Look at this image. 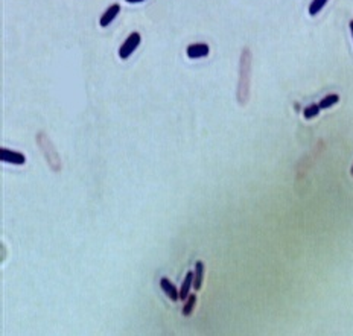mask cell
I'll return each mask as SVG.
<instances>
[{
	"label": "cell",
	"instance_id": "cell-1",
	"mask_svg": "<svg viewBox=\"0 0 353 336\" xmlns=\"http://www.w3.org/2000/svg\"><path fill=\"white\" fill-rule=\"evenodd\" d=\"M250 79H251V52L245 47L241 54L239 63V84H238V101L245 105L250 96Z\"/></svg>",
	"mask_w": 353,
	"mask_h": 336
},
{
	"label": "cell",
	"instance_id": "cell-2",
	"mask_svg": "<svg viewBox=\"0 0 353 336\" xmlns=\"http://www.w3.org/2000/svg\"><path fill=\"white\" fill-rule=\"evenodd\" d=\"M37 143L46 158V162L47 165L52 168V170H55V172H60L61 170V158L58 155V151L55 149L54 143L50 141V138L44 134V133H38L37 134Z\"/></svg>",
	"mask_w": 353,
	"mask_h": 336
},
{
	"label": "cell",
	"instance_id": "cell-3",
	"mask_svg": "<svg viewBox=\"0 0 353 336\" xmlns=\"http://www.w3.org/2000/svg\"><path fill=\"white\" fill-rule=\"evenodd\" d=\"M140 40H142V38H140V34H139V32L130 34L128 38L122 43V46H120V49H119V57H120L122 60H128V58L133 55V52L139 47Z\"/></svg>",
	"mask_w": 353,
	"mask_h": 336
},
{
	"label": "cell",
	"instance_id": "cell-4",
	"mask_svg": "<svg viewBox=\"0 0 353 336\" xmlns=\"http://www.w3.org/2000/svg\"><path fill=\"white\" fill-rule=\"evenodd\" d=\"M0 158H2V162H5V163H12V165H23V163L26 162V157H25L22 152L9 151V149H6V148L0 149Z\"/></svg>",
	"mask_w": 353,
	"mask_h": 336
},
{
	"label": "cell",
	"instance_id": "cell-5",
	"mask_svg": "<svg viewBox=\"0 0 353 336\" xmlns=\"http://www.w3.org/2000/svg\"><path fill=\"white\" fill-rule=\"evenodd\" d=\"M209 46L206 43H193L186 49V54L190 60H197V58H204L209 55Z\"/></svg>",
	"mask_w": 353,
	"mask_h": 336
},
{
	"label": "cell",
	"instance_id": "cell-6",
	"mask_svg": "<svg viewBox=\"0 0 353 336\" xmlns=\"http://www.w3.org/2000/svg\"><path fill=\"white\" fill-rule=\"evenodd\" d=\"M119 12H120V5H117V3L111 5L107 11H105V12L102 14L101 20H99V25H101L102 28H107V26L116 19Z\"/></svg>",
	"mask_w": 353,
	"mask_h": 336
},
{
	"label": "cell",
	"instance_id": "cell-7",
	"mask_svg": "<svg viewBox=\"0 0 353 336\" xmlns=\"http://www.w3.org/2000/svg\"><path fill=\"white\" fill-rule=\"evenodd\" d=\"M160 288L163 289V292L172 300V302H176V300L180 298V292L176 291V288L172 285L171 283V280L169 278H166V277H163L162 280H160Z\"/></svg>",
	"mask_w": 353,
	"mask_h": 336
},
{
	"label": "cell",
	"instance_id": "cell-8",
	"mask_svg": "<svg viewBox=\"0 0 353 336\" xmlns=\"http://www.w3.org/2000/svg\"><path fill=\"white\" fill-rule=\"evenodd\" d=\"M203 280H204V263L198 260L195 263V274H193V288H195V291L201 289Z\"/></svg>",
	"mask_w": 353,
	"mask_h": 336
},
{
	"label": "cell",
	"instance_id": "cell-9",
	"mask_svg": "<svg viewBox=\"0 0 353 336\" xmlns=\"http://www.w3.org/2000/svg\"><path fill=\"white\" fill-rule=\"evenodd\" d=\"M192 286H193V272L189 271V272L186 274V278L183 280L181 288H180V298H181V300H186V298L189 297V291H190Z\"/></svg>",
	"mask_w": 353,
	"mask_h": 336
},
{
	"label": "cell",
	"instance_id": "cell-10",
	"mask_svg": "<svg viewBox=\"0 0 353 336\" xmlns=\"http://www.w3.org/2000/svg\"><path fill=\"white\" fill-rule=\"evenodd\" d=\"M195 304H197V297H195V294H189V297L186 298V304H184V307H183V315L184 316H189V315H192V312H193V309H195Z\"/></svg>",
	"mask_w": 353,
	"mask_h": 336
},
{
	"label": "cell",
	"instance_id": "cell-11",
	"mask_svg": "<svg viewBox=\"0 0 353 336\" xmlns=\"http://www.w3.org/2000/svg\"><path fill=\"white\" fill-rule=\"evenodd\" d=\"M340 101V96L338 95H327V96H324L321 101H320V108H329V107H332V105H335Z\"/></svg>",
	"mask_w": 353,
	"mask_h": 336
},
{
	"label": "cell",
	"instance_id": "cell-12",
	"mask_svg": "<svg viewBox=\"0 0 353 336\" xmlns=\"http://www.w3.org/2000/svg\"><path fill=\"white\" fill-rule=\"evenodd\" d=\"M327 2H329V0H312V3L309 5V14L311 15H317L326 6Z\"/></svg>",
	"mask_w": 353,
	"mask_h": 336
},
{
	"label": "cell",
	"instance_id": "cell-13",
	"mask_svg": "<svg viewBox=\"0 0 353 336\" xmlns=\"http://www.w3.org/2000/svg\"><path fill=\"white\" fill-rule=\"evenodd\" d=\"M320 110H321L320 105L312 103V105H309V107H306V108L303 110V116H305V119H312V117H315V116H318Z\"/></svg>",
	"mask_w": 353,
	"mask_h": 336
},
{
	"label": "cell",
	"instance_id": "cell-14",
	"mask_svg": "<svg viewBox=\"0 0 353 336\" xmlns=\"http://www.w3.org/2000/svg\"><path fill=\"white\" fill-rule=\"evenodd\" d=\"M128 3H140V2H145V0H125Z\"/></svg>",
	"mask_w": 353,
	"mask_h": 336
},
{
	"label": "cell",
	"instance_id": "cell-15",
	"mask_svg": "<svg viewBox=\"0 0 353 336\" xmlns=\"http://www.w3.org/2000/svg\"><path fill=\"white\" fill-rule=\"evenodd\" d=\"M349 28H350V34H352V38H353V20L349 23Z\"/></svg>",
	"mask_w": 353,
	"mask_h": 336
},
{
	"label": "cell",
	"instance_id": "cell-16",
	"mask_svg": "<svg viewBox=\"0 0 353 336\" xmlns=\"http://www.w3.org/2000/svg\"><path fill=\"white\" fill-rule=\"evenodd\" d=\"M350 173L353 175V166H352V169H350Z\"/></svg>",
	"mask_w": 353,
	"mask_h": 336
}]
</instances>
